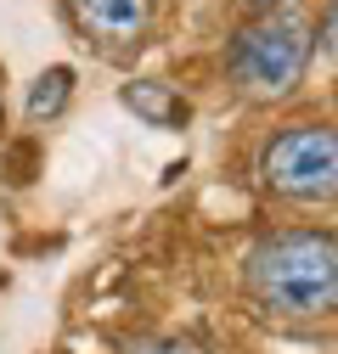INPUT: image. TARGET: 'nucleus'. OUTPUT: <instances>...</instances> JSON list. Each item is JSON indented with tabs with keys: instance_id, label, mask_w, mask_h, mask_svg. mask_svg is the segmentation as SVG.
Segmentation results:
<instances>
[{
	"instance_id": "obj_5",
	"label": "nucleus",
	"mask_w": 338,
	"mask_h": 354,
	"mask_svg": "<svg viewBox=\"0 0 338 354\" xmlns=\"http://www.w3.org/2000/svg\"><path fill=\"white\" fill-rule=\"evenodd\" d=\"M118 102L130 107L141 124H152V129H175V124H186V102L169 91L163 79H136V84H124Z\"/></svg>"
},
{
	"instance_id": "obj_1",
	"label": "nucleus",
	"mask_w": 338,
	"mask_h": 354,
	"mask_svg": "<svg viewBox=\"0 0 338 354\" xmlns=\"http://www.w3.org/2000/svg\"><path fill=\"white\" fill-rule=\"evenodd\" d=\"M242 287L271 321L338 315V236L332 231H271L248 248Z\"/></svg>"
},
{
	"instance_id": "obj_10",
	"label": "nucleus",
	"mask_w": 338,
	"mask_h": 354,
	"mask_svg": "<svg viewBox=\"0 0 338 354\" xmlns=\"http://www.w3.org/2000/svg\"><path fill=\"white\" fill-rule=\"evenodd\" d=\"M254 6H282V0H254Z\"/></svg>"
},
{
	"instance_id": "obj_6",
	"label": "nucleus",
	"mask_w": 338,
	"mask_h": 354,
	"mask_svg": "<svg viewBox=\"0 0 338 354\" xmlns=\"http://www.w3.org/2000/svg\"><path fill=\"white\" fill-rule=\"evenodd\" d=\"M68 96H73V68H46L34 79V91H28V118L34 124H46V118H57L62 107H68Z\"/></svg>"
},
{
	"instance_id": "obj_8",
	"label": "nucleus",
	"mask_w": 338,
	"mask_h": 354,
	"mask_svg": "<svg viewBox=\"0 0 338 354\" xmlns=\"http://www.w3.org/2000/svg\"><path fill=\"white\" fill-rule=\"evenodd\" d=\"M321 46H327V57L338 62V6L327 12V23H321Z\"/></svg>"
},
{
	"instance_id": "obj_9",
	"label": "nucleus",
	"mask_w": 338,
	"mask_h": 354,
	"mask_svg": "<svg viewBox=\"0 0 338 354\" xmlns=\"http://www.w3.org/2000/svg\"><path fill=\"white\" fill-rule=\"evenodd\" d=\"M0 136H6V96H0Z\"/></svg>"
},
{
	"instance_id": "obj_4",
	"label": "nucleus",
	"mask_w": 338,
	"mask_h": 354,
	"mask_svg": "<svg viewBox=\"0 0 338 354\" xmlns=\"http://www.w3.org/2000/svg\"><path fill=\"white\" fill-rule=\"evenodd\" d=\"M73 23L102 51H130L152 23V0H73Z\"/></svg>"
},
{
	"instance_id": "obj_2",
	"label": "nucleus",
	"mask_w": 338,
	"mask_h": 354,
	"mask_svg": "<svg viewBox=\"0 0 338 354\" xmlns=\"http://www.w3.org/2000/svg\"><path fill=\"white\" fill-rule=\"evenodd\" d=\"M231 79L237 91L254 102H282L293 96V84L305 79L310 62V23L299 12H265L231 39Z\"/></svg>"
},
{
	"instance_id": "obj_3",
	"label": "nucleus",
	"mask_w": 338,
	"mask_h": 354,
	"mask_svg": "<svg viewBox=\"0 0 338 354\" xmlns=\"http://www.w3.org/2000/svg\"><path fill=\"white\" fill-rule=\"evenodd\" d=\"M260 186L282 203H338V129L287 124L260 152Z\"/></svg>"
},
{
	"instance_id": "obj_7",
	"label": "nucleus",
	"mask_w": 338,
	"mask_h": 354,
	"mask_svg": "<svg viewBox=\"0 0 338 354\" xmlns=\"http://www.w3.org/2000/svg\"><path fill=\"white\" fill-rule=\"evenodd\" d=\"M124 354H208V348L192 343V337H136Z\"/></svg>"
}]
</instances>
